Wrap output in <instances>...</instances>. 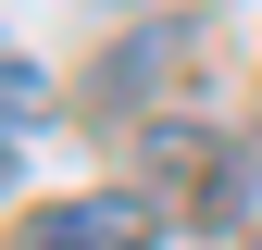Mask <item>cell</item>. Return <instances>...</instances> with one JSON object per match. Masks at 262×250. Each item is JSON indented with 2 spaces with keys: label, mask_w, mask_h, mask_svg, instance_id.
I'll return each mask as SVG.
<instances>
[{
  "label": "cell",
  "mask_w": 262,
  "mask_h": 250,
  "mask_svg": "<svg viewBox=\"0 0 262 250\" xmlns=\"http://www.w3.org/2000/svg\"><path fill=\"white\" fill-rule=\"evenodd\" d=\"M162 75H187V25H150V38H113L100 50V88H113V100H150Z\"/></svg>",
  "instance_id": "cell-3"
},
{
  "label": "cell",
  "mask_w": 262,
  "mask_h": 250,
  "mask_svg": "<svg viewBox=\"0 0 262 250\" xmlns=\"http://www.w3.org/2000/svg\"><path fill=\"white\" fill-rule=\"evenodd\" d=\"M0 113H13V138H38V113H50V75H38V62H0Z\"/></svg>",
  "instance_id": "cell-4"
},
{
  "label": "cell",
  "mask_w": 262,
  "mask_h": 250,
  "mask_svg": "<svg viewBox=\"0 0 262 250\" xmlns=\"http://www.w3.org/2000/svg\"><path fill=\"white\" fill-rule=\"evenodd\" d=\"M150 238H162L150 187H88V200H50L25 225V250H150Z\"/></svg>",
  "instance_id": "cell-1"
},
{
  "label": "cell",
  "mask_w": 262,
  "mask_h": 250,
  "mask_svg": "<svg viewBox=\"0 0 262 250\" xmlns=\"http://www.w3.org/2000/svg\"><path fill=\"white\" fill-rule=\"evenodd\" d=\"M138 175H175V187H200V200H212V187L237 175V163H225V138H212V125H187V113H162L150 138H138Z\"/></svg>",
  "instance_id": "cell-2"
}]
</instances>
